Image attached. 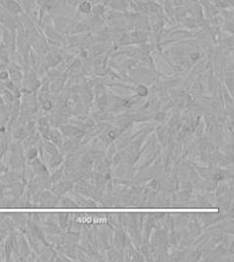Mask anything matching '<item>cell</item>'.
Masks as SVG:
<instances>
[{
    "mask_svg": "<svg viewBox=\"0 0 234 262\" xmlns=\"http://www.w3.org/2000/svg\"><path fill=\"white\" fill-rule=\"evenodd\" d=\"M80 9H81L82 11H85V12L89 11V10H90V4L87 3V2L81 4V5H80Z\"/></svg>",
    "mask_w": 234,
    "mask_h": 262,
    "instance_id": "1",
    "label": "cell"
}]
</instances>
